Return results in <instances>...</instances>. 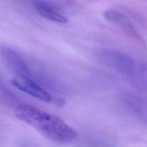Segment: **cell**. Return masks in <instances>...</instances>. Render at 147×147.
Wrapping results in <instances>:
<instances>
[{
  "instance_id": "cell-2",
  "label": "cell",
  "mask_w": 147,
  "mask_h": 147,
  "mask_svg": "<svg viewBox=\"0 0 147 147\" xmlns=\"http://www.w3.org/2000/svg\"><path fill=\"white\" fill-rule=\"evenodd\" d=\"M98 53L102 63L120 73L129 75L135 70L134 60L125 53L109 49H101Z\"/></svg>"
},
{
  "instance_id": "cell-1",
  "label": "cell",
  "mask_w": 147,
  "mask_h": 147,
  "mask_svg": "<svg viewBox=\"0 0 147 147\" xmlns=\"http://www.w3.org/2000/svg\"><path fill=\"white\" fill-rule=\"evenodd\" d=\"M14 114L20 121L56 142H69L77 137L76 132L59 117L34 106L20 104L15 108Z\"/></svg>"
},
{
  "instance_id": "cell-5",
  "label": "cell",
  "mask_w": 147,
  "mask_h": 147,
  "mask_svg": "<svg viewBox=\"0 0 147 147\" xmlns=\"http://www.w3.org/2000/svg\"><path fill=\"white\" fill-rule=\"evenodd\" d=\"M105 19L114 24H116L123 28L131 30L133 32V27L129 19L121 13L114 10H109L104 13Z\"/></svg>"
},
{
  "instance_id": "cell-3",
  "label": "cell",
  "mask_w": 147,
  "mask_h": 147,
  "mask_svg": "<svg viewBox=\"0 0 147 147\" xmlns=\"http://www.w3.org/2000/svg\"><path fill=\"white\" fill-rule=\"evenodd\" d=\"M11 84L18 90L42 101L49 102L52 99L48 92L25 75L17 74L12 79Z\"/></svg>"
},
{
  "instance_id": "cell-6",
  "label": "cell",
  "mask_w": 147,
  "mask_h": 147,
  "mask_svg": "<svg viewBox=\"0 0 147 147\" xmlns=\"http://www.w3.org/2000/svg\"><path fill=\"white\" fill-rule=\"evenodd\" d=\"M2 53L6 61H8L10 65L13 67L14 69L17 70L18 74L25 75L26 71L25 64L16 52L10 49L5 48L3 49Z\"/></svg>"
},
{
  "instance_id": "cell-4",
  "label": "cell",
  "mask_w": 147,
  "mask_h": 147,
  "mask_svg": "<svg viewBox=\"0 0 147 147\" xmlns=\"http://www.w3.org/2000/svg\"><path fill=\"white\" fill-rule=\"evenodd\" d=\"M35 8L41 16L48 20L61 24H67L68 22V19L65 16L56 11L47 5L38 3L36 4Z\"/></svg>"
}]
</instances>
